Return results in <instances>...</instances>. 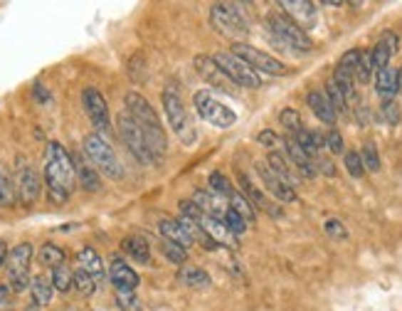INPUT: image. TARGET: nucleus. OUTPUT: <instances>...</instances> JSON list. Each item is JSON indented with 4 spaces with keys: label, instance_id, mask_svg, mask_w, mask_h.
<instances>
[{
    "label": "nucleus",
    "instance_id": "1",
    "mask_svg": "<svg viewBox=\"0 0 402 311\" xmlns=\"http://www.w3.org/2000/svg\"><path fill=\"white\" fill-rule=\"evenodd\" d=\"M45 188L47 198H50L55 205L69 200L77 183V170H74V158L67 153V148L60 141H50L45 148Z\"/></svg>",
    "mask_w": 402,
    "mask_h": 311
},
{
    "label": "nucleus",
    "instance_id": "2",
    "mask_svg": "<svg viewBox=\"0 0 402 311\" xmlns=\"http://www.w3.org/2000/svg\"><path fill=\"white\" fill-rule=\"evenodd\" d=\"M124 104H126V111L131 114V119L143 128V133H146V138H148V146H151V151L155 153V158L160 160L165 156L168 141H165L163 124H160L155 109L138 92H128L124 96Z\"/></svg>",
    "mask_w": 402,
    "mask_h": 311
},
{
    "label": "nucleus",
    "instance_id": "3",
    "mask_svg": "<svg viewBox=\"0 0 402 311\" xmlns=\"http://www.w3.org/2000/svg\"><path fill=\"white\" fill-rule=\"evenodd\" d=\"M163 111H165V119H168V124H170V131L180 138V143H183V146H195L197 128L192 124L190 114H187L183 99H180L173 87H165V92H163Z\"/></svg>",
    "mask_w": 402,
    "mask_h": 311
},
{
    "label": "nucleus",
    "instance_id": "4",
    "mask_svg": "<svg viewBox=\"0 0 402 311\" xmlns=\"http://www.w3.org/2000/svg\"><path fill=\"white\" fill-rule=\"evenodd\" d=\"M84 156L92 160L94 168L99 170V173H104L106 178L119 180L121 175H124V168H121V160L116 158V151L109 146V141H106L104 136H99V133H89V136L84 138Z\"/></svg>",
    "mask_w": 402,
    "mask_h": 311
},
{
    "label": "nucleus",
    "instance_id": "5",
    "mask_svg": "<svg viewBox=\"0 0 402 311\" xmlns=\"http://www.w3.org/2000/svg\"><path fill=\"white\" fill-rule=\"evenodd\" d=\"M116 128H119L121 141L126 143V148L131 151V156L138 160V163H143V165L158 163L155 153L151 151V146H148V138H146V133H143V128L131 119L128 111H121L119 114V119H116Z\"/></svg>",
    "mask_w": 402,
    "mask_h": 311
},
{
    "label": "nucleus",
    "instance_id": "6",
    "mask_svg": "<svg viewBox=\"0 0 402 311\" xmlns=\"http://www.w3.org/2000/svg\"><path fill=\"white\" fill-rule=\"evenodd\" d=\"M210 23L222 37L242 42L249 35V25L242 18V13H237V5L232 3H215L210 8Z\"/></svg>",
    "mask_w": 402,
    "mask_h": 311
},
{
    "label": "nucleus",
    "instance_id": "7",
    "mask_svg": "<svg viewBox=\"0 0 402 311\" xmlns=\"http://www.w3.org/2000/svg\"><path fill=\"white\" fill-rule=\"evenodd\" d=\"M267 28H269V32L274 35V40H279L284 47H289V50L309 52L311 47H314V42H311V37L306 35V30H304L302 25L294 23L289 15H272V18L267 20Z\"/></svg>",
    "mask_w": 402,
    "mask_h": 311
},
{
    "label": "nucleus",
    "instance_id": "8",
    "mask_svg": "<svg viewBox=\"0 0 402 311\" xmlns=\"http://www.w3.org/2000/svg\"><path fill=\"white\" fill-rule=\"evenodd\" d=\"M192 104H195V111L200 114V119L207 121L210 126L230 128V126L237 124V114H234L227 104H222L220 99H215L207 89L195 92V96H192Z\"/></svg>",
    "mask_w": 402,
    "mask_h": 311
},
{
    "label": "nucleus",
    "instance_id": "9",
    "mask_svg": "<svg viewBox=\"0 0 402 311\" xmlns=\"http://www.w3.org/2000/svg\"><path fill=\"white\" fill-rule=\"evenodd\" d=\"M212 62H215V67L220 69V74H225L230 82L239 84V87H244V89L262 87L259 74H257L244 60H239L237 55H232V52H217V55L212 57Z\"/></svg>",
    "mask_w": 402,
    "mask_h": 311
},
{
    "label": "nucleus",
    "instance_id": "10",
    "mask_svg": "<svg viewBox=\"0 0 402 311\" xmlns=\"http://www.w3.org/2000/svg\"><path fill=\"white\" fill-rule=\"evenodd\" d=\"M30 262H32V245L20 243L10 250L8 257V287L13 289V294H23L25 289H30Z\"/></svg>",
    "mask_w": 402,
    "mask_h": 311
},
{
    "label": "nucleus",
    "instance_id": "11",
    "mask_svg": "<svg viewBox=\"0 0 402 311\" xmlns=\"http://www.w3.org/2000/svg\"><path fill=\"white\" fill-rule=\"evenodd\" d=\"M232 55H237L239 60H244L254 69L257 74H269V77H287L289 67L284 62H279L277 57L267 55V52L257 50V47L247 45V42H234L232 45Z\"/></svg>",
    "mask_w": 402,
    "mask_h": 311
},
{
    "label": "nucleus",
    "instance_id": "12",
    "mask_svg": "<svg viewBox=\"0 0 402 311\" xmlns=\"http://www.w3.org/2000/svg\"><path fill=\"white\" fill-rule=\"evenodd\" d=\"M82 106H84V111H87L89 121H92L94 128L99 131V136H104V133L111 131L109 104H106V99L101 96L99 89H94V87L84 89L82 92Z\"/></svg>",
    "mask_w": 402,
    "mask_h": 311
},
{
    "label": "nucleus",
    "instance_id": "13",
    "mask_svg": "<svg viewBox=\"0 0 402 311\" xmlns=\"http://www.w3.org/2000/svg\"><path fill=\"white\" fill-rule=\"evenodd\" d=\"M15 190H18V203L25 208V210H30V208L40 200V190H42L40 175H37V170L32 168L30 163H25V160H20Z\"/></svg>",
    "mask_w": 402,
    "mask_h": 311
},
{
    "label": "nucleus",
    "instance_id": "14",
    "mask_svg": "<svg viewBox=\"0 0 402 311\" xmlns=\"http://www.w3.org/2000/svg\"><path fill=\"white\" fill-rule=\"evenodd\" d=\"M254 168H257V173H259L264 188L277 198V200H282V203H294V200H297V190H294V185H289L287 180L279 178L274 170L269 168V163H267V160H257Z\"/></svg>",
    "mask_w": 402,
    "mask_h": 311
},
{
    "label": "nucleus",
    "instance_id": "15",
    "mask_svg": "<svg viewBox=\"0 0 402 311\" xmlns=\"http://www.w3.org/2000/svg\"><path fill=\"white\" fill-rule=\"evenodd\" d=\"M109 280L114 284L116 292H136L138 287V275L136 270H131V265H126L121 257H114L109 267Z\"/></svg>",
    "mask_w": 402,
    "mask_h": 311
},
{
    "label": "nucleus",
    "instance_id": "16",
    "mask_svg": "<svg viewBox=\"0 0 402 311\" xmlns=\"http://www.w3.org/2000/svg\"><path fill=\"white\" fill-rule=\"evenodd\" d=\"M398 47H400V40H398V35H395V32L388 30L383 37H380L378 45H375L373 50H371L375 72H380V69L390 67V57H393L395 52H398Z\"/></svg>",
    "mask_w": 402,
    "mask_h": 311
},
{
    "label": "nucleus",
    "instance_id": "17",
    "mask_svg": "<svg viewBox=\"0 0 402 311\" xmlns=\"http://www.w3.org/2000/svg\"><path fill=\"white\" fill-rule=\"evenodd\" d=\"M284 151H287V158L292 160L294 163V168L299 170V173L304 175V178H316V163H314V158L304 151L302 146H299L294 138H287L284 141Z\"/></svg>",
    "mask_w": 402,
    "mask_h": 311
},
{
    "label": "nucleus",
    "instance_id": "18",
    "mask_svg": "<svg viewBox=\"0 0 402 311\" xmlns=\"http://www.w3.org/2000/svg\"><path fill=\"white\" fill-rule=\"evenodd\" d=\"M74 170H77V183L87 193H99L101 190V178L99 170L92 163L84 160V156H74Z\"/></svg>",
    "mask_w": 402,
    "mask_h": 311
},
{
    "label": "nucleus",
    "instance_id": "19",
    "mask_svg": "<svg viewBox=\"0 0 402 311\" xmlns=\"http://www.w3.org/2000/svg\"><path fill=\"white\" fill-rule=\"evenodd\" d=\"M192 203H195V205L200 208L205 215L217 218V220H222L225 213L230 210V205H225L222 198L215 195L212 190H195V195H192Z\"/></svg>",
    "mask_w": 402,
    "mask_h": 311
},
{
    "label": "nucleus",
    "instance_id": "20",
    "mask_svg": "<svg viewBox=\"0 0 402 311\" xmlns=\"http://www.w3.org/2000/svg\"><path fill=\"white\" fill-rule=\"evenodd\" d=\"M279 8L287 10L289 18L294 20V23H302V25H314L316 23V5L314 3H306V0H284V3H279Z\"/></svg>",
    "mask_w": 402,
    "mask_h": 311
},
{
    "label": "nucleus",
    "instance_id": "21",
    "mask_svg": "<svg viewBox=\"0 0 402 311\" xmlns=\"http://www.w3.org/2000/svg\"><path fill=\"white\" fill-rule=\"evenodd\" d=\"M375 92L383 96V101L395 99V94L400 92V77H398V69L393 67H385L375 74Z\"/></svg>",
    "mask_w": 402,
    "mask_h": 311
},
{
    "label": "nucleus",
    "instance_id": "22",
    "mask_svg": "<svg viewBox=\"0 0 402 311\" xmlns=\"http://www.w3.org/2000/svg\"><path fill=\"white\" fill-rule=\"evenodd\" d=\"M237 180H239V185H242V193H244V198H247V200H252L257 208H262V210H267V213H269V215L282 218V208H279V205H272V203L267 200V195H264V193H262L259 188H257L254 183H252V180L247 178V175H239Z\"/></svg>",
    "mask_w": 402,
    "mask_h": 311
},
{
    "label": "nucleus",
    "instance_id": "23",
    "mask_svg": "<svg viewBox=\"0 0 402 311\" xmlns=\"http://www.w3.org/2000/svg\"><path fill=\"white\" fill-rule=\"evenodd\" d=\"M306 104L311 106V111L316 114V119H321L324 124H329V126H334L336 124V119H339V114H336V109L331 106V101L326 99V94L324 92H309L306 96Z\"/></svg>",
    "mask_w": 402,
    "mask_h": 311
},
{
    "label": "nucleus",
    "instance_id": "24",
    "mask_svg": "<svg viewBox=\"0 0 402 311\" xmlns=\"http://www.w3.org/2000/svg\"><path fill=\"white\" fill-rule=\"evenodd\" d=\"M121 250H124L133 262H138V265H151V248H148L146 238H141V235L126 238L124 243H121Z\"/></svg>",
    "mask_w": 402,
    "mask_h": 311
},
{
    "label": "nucleus",
    "instance_id": "25",
    "mask_svg": "<svg viewBox=\"0 0 402 311\" xmlns=\"http://www.w3.org/2000/svg\"><path fill=\"white\" fill-rule=\"evenodd\" d=\"M30 297H32V304H37V307H47V304L52 302V297H55V284H52V280H47L45 275L32 277Z\"/></svg>",
    "mask_w": 402,
    "mask_h": 311
},
{
    "label": "nucleus",
    "instance_id": "26",
    "mask_svg": "<svg viewBox=\"0 0 402 311\" xmlns=\"http://www.w3.org/2000/svg\"><path fill=\"white\" fill-rule=\"evenodd\" d=\"M197 225H200V228L205 230V233L210 235V238L215 240V243H220V245H232L234 235L230 233L227 225H225L222 220L210 218V215H202L200 220H197Z\"/></svg>",
    "mask_w": 402,
    "mask_h": 311
},
{
    "label": "nucleus",
    "instance_id": "27",
    "mask_svg": "<svg viewBox=\"0 0 402 311\" xmlns=\"http://www.w3.org/2000/svg\"><path fill=\"white\" fill-rule=\"evenodd\" d=\"M77 260H79V270H84L89 277H94L96 284L104 280V262H101V257L96 255V252H94L92 248L79 250Z\"/></svg>",
    "mask_w": 402,
    "mask_h": 311
},
{
    "label": "nucleus",
    "instance_id": "28",
    "mask_svg": "<svg viewBox=\"0 0 402 311\" xmlns=\"http://www.w3.org/2000/svg\"><path fill=\"white\" fill-rule=\"evenodd\" d=\"M294 141H297L314 160L319 158V151L326 146V136H321L319 131H309V128H302V131L294 133Z\"/></svg>",
    "mask_w": 402,
    "mask_h": 311
},
{
    "label": "nucleus",
    "instance_id": "29",
    "mask_svg": "<svg viewBox=\"0 0 402 311\" xmlns=\"http://www.w3.org/2000/svg\"><path fill=\"white\" fill-rule=\"evenodd\" d=\"M158 233L163 240H173V243L183 245V248H190L192 240L187 238V233L183 230V225L178 223V220H170V218H163L158 223Z\"/></svg>",
    "mask_w": 402,
    "mask_h": 311
},
{
    "label": "nucleus",
    "instance_id": "30",
    "mask_svg": "<svg viewBox=\"0 0 402 311\" xmlns=\"http://www.w3.org/2000/svg\"><path fill=\"white\" fill-rule=\"evenodd\" d=\"M267 163H269V168L274 170V173H277L282 180H287L289 185H294V183H297V180H299V178H297V173H294V165H292V163H287L282 153H269Z\"/></svg>",
    "mask_w": 402,
    "mask_h": 311
},
{
    "label": "nucleus",
    "instance_id": "31",
    "mask_svg": "<svg viewBox=\"0 0 402 311\" xmlns=\"http://www.w3.org/2000/svg\"><path fill=\"white\" fill-rule=\"evenodd\" d=\"M64 260H67V257H64V250L57 248L55 243H45L40 248V262L45 267H52V270H55V267L64 265Z\"/></svg>",
    "mask_w": 402,
    "mask_h": 311
},
{
    "label": "nucleus",
    "instance_id": "32",
    "mask_svg": "<svg viewBox=\"0 0 402 311\" xmlns=\"http://www.w3.org/2000/svg\"><path fill=\"white\" fill-rule=\"evenodd\" d=\"M178 277L185 287H210V275L200 267H185V270H180Z\"/></svg>",
    "mask_w": 402,
    "mask_h": 311
},
{
    "label": "nucleus",
    "instance_id": "33",
    "mask_svg": "<svg viewBox=\"0 0 402 311\" xmlns=\"http://www.w3.org/2000/svg\"><path fill=\"white\" fill-rule=\"evenodd\" d=\"M52 284H55L57 292L69 294L74 289V272L69 270L67 265L55 267V270H52Z\"/></svg>",
    "mask_w": 402,
    "mask_h": 311
},
{
    "label": "nucleus",
    "instance_id": "34",
    "mask_svg": "<svg viewBox=\"0 0 402 311\" xmlns=\"http://www.w3.org/2000/svg\"><path fill=\"white\" fill-rule=\"evenodd\" d=\"M18 203V190H15L13 180L0 170V210H8Z\"/></svg>",
    "mask_w": 402,
    "mask_h": 311
},
{
    "label": "nucleus",
    "instance_id": "35",
    "mask_svg": "<svg viewBox=\"0 0 402 311\" xmlns=\"http://www.w3.org/2000/svg\"><path fill=\"white\" fill-rule=\"evenodd\" d=\"M230 208H232L234 213H239L244 220H249V223H254V218H257V213H254V205L247 200V198L242 195L239 190H234L232 195H230Z\"/></svg>",
    "mask_w": 402,
    "mask_h": 311
},
{
    "label": "nucleus",
    "instance_id": "36",
    "mask_svg": "<svg viewBox=\"0 0 402 311\" xmlns=\"http://www.w3.org/2000/svg\"><path fill=\"white\" fill-rule=\"evenodd\" d=\"M160 252H163L165 260H170L173 265H183L187 260V248L173 243V240H160Z\"/></svg>",
    "mask_w": 402,
    "mask_h": 311
},
{
    "label": "nucleus",
    "instance_id": "37",
    "mask_svg": "<svg viewBox=\"0 0 402 311\" xmlns=\"http://www.w3.org/2000/svg\"><path fill=\"white\" fill-rule=\"evenodd\" d=\"M326 99L331 101V106H334V109H336V114H343V111L348 109V99H346V94L341 92V87L334 82V79H329V82H326Z\"/></svg>",
    "mask_w": 402,
    "mask_h": 311
},
{
    "label": "nucleus",
    "instance_id": "38",
    "mask_svg": "<svg viewBox=\"0 0 402 311\" xmlns=\"http://www.w3.org/2000/svg\"><path fill=\"white\" fill-rule=\"evenodd\" d=\"M210 190L222 198V200H230V195L234 193V185L230 183L227 175H222L220 170H215V173H210Z\"/></svg>",
    "mask_w": 402,
    "mask_h": 311
},
{
    "label": "nucleus",
    "instance_id": "39",
    "mask_svg": "<svg viewBox=\"0 0 402 311\" xmlns=\"http://www.w3.org/2000/svg\"><path fill=\"white\" fill-rule=\"evenodd\" d=\"M373 55L371 52H361V60H358V67H356V79L361 84H368L373 79Z\"/></svg>",
    "mask_w": 402,
    "mask_h": 311
},
{
    "label": "nucleus",
    "instance_id": "40",
    "mask_svg": "<svg viewBox=\"0 0 402 311\" xmlns=\"http://www.w3.org/2000/svg\"><path fill=\"white\" fill-rule=\"evenodd\" d=\"M222 223L227 225V230L234 235V238H239V235H244V233H247V220H244L242 215H239V213H234L232 208H230V210L225 213Z\"/></svg>",
    "mask_w": 402,
    "mask_h": 311
},
{
    "label": "nucleus",
    "instance_id": "41",
    "mask_svg": "<svg viewBox=\"0 0 402 311\" xmlns=\"http://www.w3.org/2000/svg\"><path fill=\"white\" fill-rule=\"evenodd\" d=\"M74 289H77L79 294H84V297H92L96 292V280L89 277L84 270H74Z\"/></svg>",
    "mask_w": 402,
    "mask_h": 311
},
{
    "label": "nucleus",
    "instance_id": "42",
    "mask_svg": "<svg viewBox=\"0 0 402 311\" xmlns=\"http://www.w3.org/2000/svg\"><path fill=\"white\" fill-rule=\"evenodd\" d=\"M361 158H363V165H366V170H380V156H378V148H375V143L368 141L366 146H363L361 151Z\"/></svg>",
    "mask_w": 402,
    "mask_h": 311
},
{
    "label": "nucleus",
    "instance_id": "43",
    "mask_svg": "<svg viewBox=\"0 0 402 311\" xmlns=\"http://www.w3.org/2000/svg\"><path fill=\"white\" fill-rule=\"evenodd\" d=\"M346 170L353 175V178H363L366 173V165H363V158L358 151H348L346 153Z\"/></svg>",
    "mask_w": 402,
    "mask_h": 311
},
{
    "label": "nucleus",
    "instance_id": "44",
    "mask_svg": "<svg viewBox=\"0 0 402 311\" xmlns=\"http://www.w3.org/2000/svg\"><path fill=\"white\" fill-rule=\"evenodd\" d=\"M279 121H282L284 128H289V131H302L304 124H302V116H299L297 109H284L282 114H279Z\"/></svg>",
    "mask_w": 402,
    "mask_h": 311
},
{
    "label": "nucleus",
    "instance_id": "45",
    "mask_svg": "<svg viewBox=\"0 0 402 311\" xmlns=\"http://www.w3.org/2000/svg\"><path fill=\"white\" fill-rule=\"evenodd\" d=\"M116 304H119L124 311H141L136 292H116Z\"/></svg>",
    "mask_w": 402,
    "mask_h": 311
},
{
    "label": "nucleus",
    "instance_id": "46",
    "mask_svg": "<svg viewBox=\"0 0 402 311\" xmlns=\"http://www.w3.org/2000/svg\"><path fill=\"white\" fill-rule=\"evenodd\" d=\"M380 111H383V119L388 121L390 126L400 124V106L395 104V99L383 101V106H380Z\"/></svg>",
    "mask_w": 402,
    "mask_h": 311
},
{
    "label": "nucleus",
    "instance_id": "47",
    "mask_svg": "<svg viewBox=\"0 0 402 311\" xmlns=\"http://www.w3.org/2000/svg\"><path fill=\"white\" fill-rule=\"evenodd\" d=\"M324 230H326V235H331V238H336V240H346V238H348L346 225H343L341 220H336V218L326 220V223H324Z\"/></svg>",
    "mask_w": 402,
    "mask_h": 311
},
{
    "label": "nucleus",
    "instance_id": "48",
    "mask_svg": "<svg viewBox=\"0 0 402 311\" xmlns=\"http://www.w3.org/2000/svg\"><path fill=\"white\" fill-rule=\"evenodd\" d=\"M326 146H329V151L336 156L346 151V143H343V136H341L339 128H331L329 131V136H326Z\"/></svg>",
    "mask_w": 402,
    "mask_h": 311
},
{
    "label": "nucleus",
    "instance_id": "49",
    "mask_svg": "<svg viewBox=\"0 0 402 311\" xmlns=\"http://www.w3.org/2000/svg\"><path fill=\"white\" fill-rule=\"evenodd\" d=\"M13 309V289L8 284H0V311Z\"/></svg>",
    "mask_w": 402,
    "mask_h": 311
},
{
    "label": "nucleus",
    "instance_id": "50",
    "mask_svg": "<svg viewBox=\"0 0 402 311\" xmlns=\"http://www.w3.org/2000/svg\"><path fill=\"white\" fill-rule=\"evenodd\" d=\"M257 141H259L262 146H269V148H274L277 143H279V138H277V133H274V131H269V128H264V131H259V136H257Z\"/></svg>",
    "mask_w": 402,
    "mask_h": 311
},
{
    "label": "nucleus",
    "instance_id": "51",
    "mask_svg": "<svg viewBox=\"0 0 402 311\" xmlns=\"http://www.w3.org/2000/svg\"><path fill=\"white\" fill-rule=\"evenodd\" d=\"M314 163H316V170L321 168V173H324V175H336V168H334V163H331V160H326V158H321V156H319Z\"/></svg>",
    "mask_w": 402,
    "mask_h": 311
},
{
    "label": "nucleus",
    "instance_id": "52",
    "mask_svg": "<svg viewBox=\"0 0 402 311\" xmlns=\"http://www.w3.org/2000/svg\"><path fill=\"white\" fill-rule=\"evenodd\" d=\"M8 257H10L8 243H5V240H0V270H3V267L8 265Z\"/></svg>",
    "mask_w": 402,
    "mask_h": 311
},
{
    "label": "nucleus",
    "instance_id": "53",
    "mask_svg": "<svg viewBox=\"0 0 402 311\" xmlns=\"http://www.w3.org/2000/svg\"><path fill=\"white\" fill-rule=\"evenodd\" d=\"M35 96H37V101H47V99H50V94H45V87H42L40 82L35 84Z\"/></svg>",
    "mask_w": 402,
    "mask_h": 311
},
{
    "label": "nucleus",
    "instance_id": "54",
    "mask_svg": "<svg viewBox=\"0 0 402 311\" xmlns=\"http://www.w3.org/2000/svg\"><path fill=\"white\" fill-rule=\"evenodd\" d=\"M398 77H400V89H402V67L398 69Z\"/></svg>",
    "mask_w": 402,
    "mask_h": 311
}]
</instances>
